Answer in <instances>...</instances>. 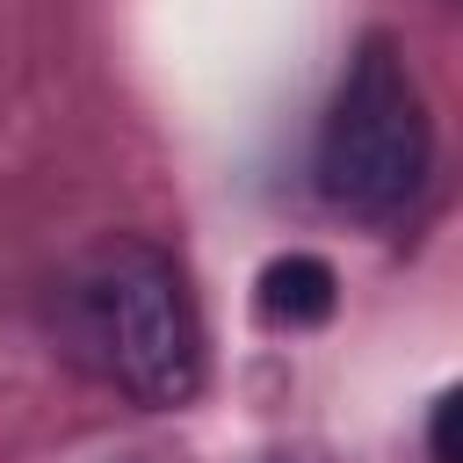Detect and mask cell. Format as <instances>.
<instances>
[{"mask_svg":"<svg viewBox=\"0 0 463 463\" xmlns=\"http://www.w3.org/2000/svg\"><path fill=\"white\" fill-rule=\"evenodd\" d=\"M58 333L65 354L130 405L174 412L203 391V318L174 253L152 239H94L58 282Z\"/></svg>","mask_w":463,"mask_h":463,"instance_id":"cell-1","label":"cell"},{"mask_svg":"<svg viewBox=\"0 0 463 463\" xmlns=\"http://www.w3.org/2000/svg\"><path fill=\"white\" fill-rule=\"evenodd\" d=\"M434 166V123L427 94L391 36H362L326 116H318V195L362 224H391L412 210Z\"/></svg>","mask_w":463,"mask_h":463,"instance_id":"cell-2","label":"cell"},{"mask_svg":"<svg viewBox=\"0 0 463 463\" xmlns=\"http://www.w3.org/2000/svg\"><path fill=\"white\" fill-rule=\"evenodd\" d=\"M333 311V268L318 253H282L260 268V318L275 326H318Z\"/></svg>","mask_w":463,"mask_h":463,"instance_id":"cell-3","label":"cell"}]
</instances>
